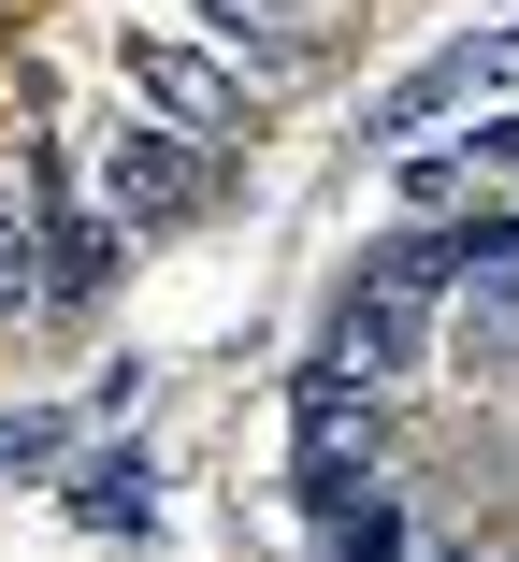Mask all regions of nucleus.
I'll list each match as a JSON object with an SVG mask.
<instances>
[{"label": "nucleus", "instance_id": "obj_3", "mask_svg": "<svg viewBox=\"0 0 519 562\" xmlns=\"http://www.w3.org/2000/svg\"><path fill=\"white\" fill-rule=\"evenodd\" d=\"M116 72H131V101H159V116H173L188 145H232V131H246V72H217L202 44H159V30H131V44H116Z\"/></svg>", "mask_w": 519, "mask_h": 562}, {"label": "nucleus", "instance_id": "obj_9", "mask_svg": "<svg viewBox=\"0 0 519 562\" xmlns=\"http://www.w3.org/2000/svg\"><path fill=\"white\" fill-rule=\"evenodd\" d=\"M505 246H519V216H505Z\"/></svg>", "mask_w": 519, "mask_h": 562}, {"label": "nucleus", "instance_id": "obj_8", "mask_svg": "<svg viewBox=\"0 0 519 562\" xmlns=\"http://www.w3.org/2000/svg\"><path fill=\"white\" fill-rule=\"evenodd\" d=\"M58 447V418H0V462H44Z\"/></svg>", "mask_w": 519, "mask_h": 562}, {"label": "nucleus", "instance_id": "obj_4", "mask_svg": "<svg viewBox=\"0 0 519 562\" xmlns=\"http://www.w3.org/2000/svg\"><path fill=\"white\" fill-rule=\"evenodd\" d=\"M519 72V30H476V44H448V58H419L390 101H375V145H404V131H433V116H462V101H490Z\"/></svg>", "mask_w": 519, "mask_h": 562}, {"label": "nucleus", "instance_id": "obj_2", "mask_svg": "<svg viewBox=\"0 0 519 562\" xmlns=\"http://www.w3.org/2000/svg\"><path fill=\"white\" fill-rule=\"evenodd\" d=\"M347 390H390V375H419L433 361V303L419 289H390V274H361L347 303H332V347H318Z\"/></svg>", "mask_w": 519, "mask_h": 562}, {"label": "nucleus", "instance_id": "obj_7", "mask_svg": "<svg viewBox=\"0 0 519 562\" xmlns=\"http://www.w3.org/2000/svg\"><path fill=\"white\" fill-rule=\"evenodd\" d=\"M30 246H44V232H30V216H15V188H0V303H15V317L44 303V260H30Z\"/></svg>", "mask_w": 519, "mask_h": 562}, {"label": "nucleus", "instance_id": "obj_5", "mask_svg": "<svg viewBox=\"0 0 519 562\" xmlns=\"http://www.w3.org/2000/svg\"><path fill=\"white\" fill-rule=\"evenodd\" d=\"M44 246H58V260H44V303H87L101 274H116V216L58 188V202H44Z\"/></svg>", "mask_w": 519, "mask_h": 562}, {"label": "nucleus", "instance_id": "obj_1", "mask_svg": "<svg viewBox=\"0 0 519 562\" xmlns=\"http://www.w3.org/2000/svg\"><path fill=\"white\" fill-rule=\"evenodd\" d=\"M217 202V159H202L188 131H101V216H116V232H159V216H202Z\"/></svg>", "mask_w": 519, "mask_h": 562}, {"label": "nucleus", "instance_id": "obj_6", "mask_svg": "<svg viewBox=\"0 0 519 562\" xmlns=\"http://www.w3.org/2000/svg\"><path fill=\"white\" fill-rule=\"evenodd\" d=\"M72 519H87V533H145V519H159V491H145V462H131V447L72 476Z\"/></svg>", "mask_w": 519, "mask_h": 562}]
</instances>
